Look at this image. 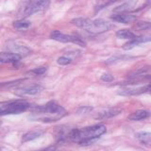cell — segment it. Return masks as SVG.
I'll list each match as a JSON object with an SVG mask.
<instances>
[{
  "mask_svg": "<svg viewBox=\"0 0 151 151\" xmlns=\"http://www.w3.org/2000/svg\"><path fill=\"white\" fill-rule=\"evenodd\" d=\"M107 131L106 127L104 125H94L92 127H84V129H74L68 134V138L82 145H87L92 144L94 140L98 139L101 135H103Z\"/></svg>",
  "mask_w": 151,
  "mask_h": 151,
  "instance_id": "cell-1",
  "label": "cell"
},
{
  "mask_svg": "<svg viewBox=\"0 0 151 151\" xmlns=\"http://www.w3.org/2000/svg\"><path fill=\"white\" fill-rule=\"evenodd\" d=\"M31 119L42 122H55L66 114L64 109L54 101H50L45 105L38 106L33 109Z\"/></svg>",
  "mask_w": 151,
  "mask_h": 151,
  "instance_id": "cell-2",
  "label": "cell"
},
{
  "mask_svg": "<svg viewBox=\"0 0 151 151\" xmlns=\"http://www.w3.org/2000/svg\"><path fill=\"white\" fill-rule=\"evenodd\" d=\"M72 24L93 34H100L108 31L111 27V23L103 19L90 20L87 18H76L72 20Z\"/></svg>",
  "mask_w": 151,
  "mask_h": 151,
  "instance_id": "cell-3",
  "label": "cell"
},
{
  "mask_svg": "<svg viewBox=\"0 0 151 151\" xmlns=\"http://www.w3.org/2000/svg\"><path fill=\"white\" fill-rule=\"evenodd\" d=\"M30 108V104L19 99V100H13L2 103L0 105V114L8 115V114H19V113L27 111Z\"/></svg>",
  "mask_w": 151,
  "mask_h": 151,
  "instance_id": "cell-4",
  "label": "cell"
},
{
  "mask_svg": "<svg viewBox=\"0 0 151 151\" xmlns=\"http://www.w3.org/2000/svg\"><path fill=\"white\" fill-rule=\"evenodd\" d=\"M50 5V0H34L28 3L24 9L23 15L24 17L30 16L32 14L40 12L46 9Z\"/></svg>",
  "mask_w": 151,
  "mask_h": 151,
  "instance_id": "cell-5",
  "label": "cell"
},
{
  "mask_svg": "<svg viewBox=\"0 0 151 151\" xmlns=\"http://www.w3.org/2000/svg\"><path fill=\"white\" fill-rule=\"evenodd\" d=\"M50 38L53 39L57 42H73L79 46L85 47L86 46V42H85L81 38H79L78 36L76 35H67L64 34V33H61L59 30H54L53 32H51Z\"/></svg>",
  "mask_w": 151,
  "mask_h": 151,
  "instance_id": "cell-6",
  "label": "cell"
},
{
  "mask_svg": "<svg viewBox=\"0 0 151 151\" xmlns=\"http://www.w3.org/2000/svg\"><path fill=\"white\" fill-rule=\"evenodd\" d=\"M7 48L9 52L15 53L17 55H20L21 57H25L30 53V49L28 47L18 44V42H11L7 45Z\"/></svg>",
  "mask_w": 151,
  "mask_h": 151,
  "instance_id": "cell-7",
  "label": "cell"
},
{
  "mask_svg": "<svg viewBox=\"0 0 151 151\" xmlns=\"http://www.w3.org/2000/svg\"><path fill=\"white\" fill-rule=\"evenodd\" d=\"M148 91V86H143V87H126L119 90L118 93L121 96H137V94L143 93Z\"/></svg>",
  "mask_w": 151,
  "mask_h": 151,
  "instance_id": "cell-8",
  "label": "cell"
},
{
  "mask_svg": "<svg viewBox=\"0 0 151 151\" xmlns=\"http://www.w3.org/2000/svg\"><path fill=\"white\" fill-rule=\"evenodd\" d=\"M42 91V87L40 85H32L30 87H25L17 89L15 91V93L19 96H34V94L39 93Z\"/></svg>",
  "mask_w": 151,
  "mask_h": 151,
  "instance_id": "cell-9",
  "label": "cell"
},
{
  "mask_svg": "<svg viewBox=\"0 0 151 151\" xmlns=\"http://www.w3.org/2000/svg\"><path fill=\"white\" fill-rule=\"evenodd\" d=\"M151 41V35H145V36H139V37H135L134 39L130 40L129 42L124 45L123 46V49L124 50H130L136 45H138L140 44H143V42H150Z\"/></svg>",
  "mask_w": 151,
  "mask_h": 151,
  "instance_id": "cell-10",
  "label": "cell"
},
{
  "mask_svg": "<svg viewBox=\"0 0 151 151\" xmlns=\"http://www.w3.org/2000/svg\"><path fill=\"white\" fill-rule=\"evenodd\" d=\"M113 21L117 23H122V24H130L136 21V16L132 15V14H127V13H118L114 14L111 17Z\"/></svg>",
  "mask_w": 151,
  "mask_h": 151,
  "instance_id": "cell-11",
  "label": "cell"
},
{
  "mask_svg": "<svg viewBox=\"0 0 151 151\" xmlns=\"http://www.w3.org/2000/svg\"><path fill=\"white\" fill-rule=\"evenodd\" d=\"M22 57L20 55H17L15 53H12V52H3L0 56V61L2 63H17L21 60Z\"/></svg>",
  "mask_w": 151,
  "mask_h": 151,
  "instance_id": "cell-12",
  "label": "cell"
},
{
  "mask_svg": "<svg viewBox=\"0 0 151 151\" xmlns=\"http://www.w3.org/2000/svg\"><path fill=\"white\" fill-rule=\"evenodd\" d=\"M136 4H137V0H129V1L123 3L122 5H120V6L116 7L114 9H113V12H118V13L127 12L131 11V9H133L134 7L136 6Z\"/></svg>",
  "mask_w": 151,
  "mask_h": 151,
  "instance_id": "cell-13",
  "label": "cell"
},
{
  "mask_svg": "<svg viewBox=\"0 0 151 151\" xmlns=\"http://www.w3.org/2000/svg\"><path fill=\"white\" fill-rule=\"evenodd\" d=\"M150 115H151V113L149 111L140 110V111H136L135 112L131 113L129 118L131 121H141V120H145L146 118H148Z\"/></svg>",
  "mask_w": 151,
  "mask_h": 151,
  "instance_id": "cell-14",
  "label": "cell"
},
{
  "mask_svg": "<svg viewBox=\"0 0 151 151\" xmlns=\"http://www.w3.org/2000/svg\"><path fill=\"white\" fill-rule=\"evenodd\" d=\"M42 134H44V131L42 130H32L26 133L23 136L22 138V143H27V142H29L32 140H35L37 138L41 137Z\"/></svg>",
  "mask_w": 151,
  "mask_h": 151,
  "instance_id": "cell-15",
  "label": "cell"
},
{
  "mask_svg": "<svg viewBox=\"0 0 151 151\" xmlns=\"http://www.w3.org/2000/svg\"><path fill=\"white\" fill-rule=\"evenodd\" d=\"M135 137L140 143L144 144V145L151 144V133L150 132L141 131V132H138V133H136Z\"/></svg>",
  "mask_w": 151,
  "mask_h": 151,
  "instance_id": "cell-16",
  "label": "cell"
},
{
  "mask_svg": "<svg viewBox=\"0 0 151 151\" xmlns=\"http://www.w3.org/2000/svg\"><path fill=\"white\" fill-rule=\"evenodd\" d=\"M116 37L118 39H126V40H132L136 37L132 31L129 29H120L116 32Z\"/></svg>",
  "mask_w": 151,
  "mask_h": 151,
  "instance_id": "cell-17",
  "label": "cell"
},
{
  "mask_svg": "<svg viewBox=\"0 0 151 151\" xmlns=\"http://www.w3.org/2000/svg\"><path fill=\"white\" fill-rule=\"evenodd\" d=\"M130 59H132V57L127 56V55H115V56L111 57V58L108 59L106 60V63L107 64H114L117 63H120V61L127 60H130Z\"/></svg>",
  "mask_w": 151,
  "mask_h": 151,
  "instance_id": "cell-18",
  "label": "cell"
},
{
  "mask_svg": "<svg viewBox=\"0 0 151 151\" xmlns=\"http://www.w3.org/2000/svg\"><path fill=\"white\" fill-rule=\"evenodd\" d=\"M119 113H120V110H117V109H109V110L101 112L97 118H99V119H106V118L115 116L117 114H119Z\"/></svg>",
  "mask_w": 151,
  "mask_h": 151,
  "instance_id": "cell-19",
  "label": "cell"
},
{
  "mask_svg": "<svg viewBox=\"0 0 151 151\" xmlns=\"http://www.w3.org/2000/svg\"><path fill=\"white\" fill-rule=\"evenodd\" d=\"M29 26H30V22L24 20V19L13 22V27L15 28H18V29H21V28H27Z\"/></svg>",
  "mask_w": 151,
  "mask_h": 151,
  "instance_id": "cell-20",
  "label": "cell"
},
{
  "mask_svg": "<svg viewBox=\"0 0 151 151\" xmlns=\"http://www.w3.org/2000/svg\"><path fill=\"white\" fill-rule=\"evenodd\" d=\"M151 28V23L150 22H138L136 23V25L134 26V29L136 30H146Z\"/></svg>",
  "mask_w": 151,
  "mask_h": 151,
  "instance_id": "cell-21",
  "label": "cell"
},
{
  "mask_svg": "<svg viewBox=\"0 0 151 151\" xmlns=\"http://www.w3.org/2000/svg\"><path fill=\"white\" fill-rule=\"evenodd\" d=\"M57 63L60 65H68L72 63V60L67 58V57H60V58L57 60Z\"/></svg>",
  "mask_w": 151,
  "mask_h": 151,
  "instance_id": "cell-22",
  "label": "cell"
},
{
  "mask_svg": "<svg viewBox=\"0 0 151 151\" xmlns=\"http://www.w3.org/2000/svg\"><path fill=\"white\" fill-rule=\"evenodd\" d=\"M93 111V108L92 107H89V106H83V107H80L78 110V114H86V113H89L90 111Z\"/></svg>",
  "mask_w": 151,
  "mask_h": 151,
  "instance_id": "cell-23",
  "label": "cell"
},
{
  "mask_svg": "<svg viewBox=\"0 0 151 151\" xmlns=\"http://www.w3.org/2000/svg\"><path fill=\"white\" fill-rule=\"evenodd\" d=\"M46 72V67H38V68H35L31 70V73L35 74L36 76H40V75H42Z\"/></svg>",
  "mask_w": 151,
  "mask_h": 151,
  "instance_id": "cell-24",
  "label": "cell"
},
{
  "mask_svg": "<svg viewBox=\"0 0 151 151\" xmlns=\"http://www.w3.org/2000/svg\"><path fill=\"white\" fill-rule=\"evenodd\" d=\"M101 79L105 82H111L113 80V77L111 74H103L101 76Z\"/></svg>",
  "mask_w": 151,
  "mask_h": 151,
  "instance_id": "cell-25",
  "label": "cell"
},
{
  "mask_svg": "<svg viewBox=\"0 0 151 151\" xmlns=\"http://www.w3.org/2000/svg\"><path fill=\"white\" fill-rule=\"evenodd\" d=\"M55 146H49V147H47L45 149H42V150H39V151H55Z\"/></svg>",
  "mask_w": 151,
  "mask_h": 151,
  "instance_id": "cell-26",
  "label": "cell"
},
{
  "mask_svg": "<svg viewBox=\"0 0 151 151\" xmlns=\"http://www.w3.org/2000/svg\"><path fill=\"white\" fill-rule=\"evenodd\" d=\"M147 86H148V91H147V92L151 93V83H149V84L147 85Z\"/></svg>",
  "mask_w": 151,
  "mask_h": 151,
  "instance_id": "cell-27",
  "label": "cell"
},
{
  "mask_svg": "<svg viewBox=\"0 0 151 151\" xmlns=\"http://www.w3.org/2000/svg\"><path fill=\"white\" fill-rule=\"evenodd\" d=\"M147 5H151V0H147Z\"/></svg>",
  "mask_w": 151,
  "mask_h": 151,
  "instance_id": "cell-28",
  "label": "cell"
}]
</instances>
